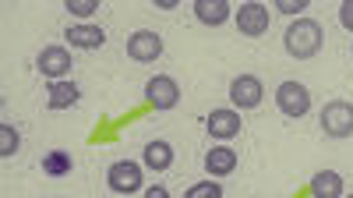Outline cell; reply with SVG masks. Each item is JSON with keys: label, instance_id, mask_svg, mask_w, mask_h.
Returning <instances> with one entry per match:
<instances>
[{"label": "cell", "instance_id": "1", "mask_svg": "<svg viewBox=\"0 0 353 198\" xmlns=\"http://www.w3.org/2000/svg\"><path fill=\"white\" fill-rule=\"evenodd\" d=\"M321 43H325L321 21H314L307 14L297 18V21H290L286 32H283V46H286V53L293 57V61H311V57H318Z\"/></svg>", "mask_w": 353, "mask_h": 198}, {"label": "cell", "instance_id": "2", "mask_svg": "<svg viewBox=\"0 0 353 198\" xmlns=\"http://www.w3.org/2000/svg\"><path fill=\"white\" fill-rule=\"evenodd\" d=\"M318 124L329 138H353V103L350 99H329L318 113Z\"/></svg>", "mask_w": 353, "mask_h": 198}, {"label": "cell", "instance_id": "3", "mask_svg": "<svg viewBox=\"0 0 353 198\" xmlns=\"http://www.w3.org/2000/svg\"><path fill=\"white\" fill-rule=\"evenodd\" d=\"M276 106L283 117H304V113H311V92L307 85L297 81V78H286L279 89H276Z\"/></svg>", "mask_w": 353, "mask_h": 198}, {"label": "cell", "instance_id": "4", "mask_svg": "<svg viewBox=\"0 0 353 198\" xmlns=\"http://www.w3.org/2000/svg\"><path fill=\"white\" fill-rule=\"evenodd\" d=\"M233 21H237L241 36H248V39H261L265 32H269L272 11L265 8V4H258V0H244V4L233 11Z\"/></svg>", "mask_w": 353, "mask_h": 198}, {"label": "cell", "instance_id": "5", "mask_svg": "<svg viewBox=\"0 0 353 198\" xmlns=\"http://www.w3.org/2000/svg\"><path fill=\"white\" fill-rule=\"evenodd\" d=\"M106 184L113 195H134L141 191L145 184V170L134 163V159H117L110 170H106Z\"/></svg>", "mask_w": 353, "mask_h": 198}, {"label": "cell", "instance_id": "6", "mask_svg": "<svg viewBox=\"0 0 353 198\" xmlns=\"http://www.w3.org/2000/svg\"><path fill=\"white\" fill-rule=\"evenodd\" d=\"M128 57L138 64H152L163 57V36L156 32V28H134V32L128 36Z\"/></svg>", "mask_w": 353, "mask_h": 198}, {"label": "cell", "instance_id": "7", "mask_svg": "<svg viewBox=\"0 0 353 198\" xmlns=\"http://www.w3.org/2000/svg\"><path fill=\"white\" fill-rule=\"evenodd\" d=\"M241 128H244L241 110H233V106H216L209 117H205V131H209L212 141H230V138H237Z\"/></svg>", "mask_w": 353, "mask_h": 198}, {"label": "cell", "instance_id": "8", "mask_svg": "<svg viewBox=\"0 0 353 198\" xmlns=\"http://www.w3.org/2000/svg\"><path fill=\"white\" fill-rule=\"evenodd\" d=\"M71 68H74V57L68 53V46H43L36 57V71L50 81H64Z\"/></svg>", "mask_w": 353, "mask_h": 198}, {"label": "cell", "instance_id": "9", "mask_svg": "<svg viewBox=\"0 0 353 198\" xmlns=\"http://www.w3.org/2000/svg\"><path fill=\"white\" fill-rule=\"evenodd\" d=\"M261 96H265V89H261L258 75H237L230 81V103H233V110H254V106H261Z\"/></svg>", "mask_w": 353, "mask_h": 198}, {"label": "cell", "instance_id": "10", "mask_svg": "<svg viewBox=\"0 0 353 198\" xmlns=\"http://www.w3.org/2000/svg\"><path fill=\"white\" fill-rule=\"evenodd\" d=\"M145 99H149V106H156V110H173L176 103H181V85H176L170 75H152L149 81H145Z\"/></svg>", "mask_w": 353, "mask_h": 198}, {"label": "cell", "instance_id": "11", "mask_svg": "<svg viewBox=\"0 0 353 198\" xmlns=\"http://www.w3.org/2000/svg\"><path fill=\"white\" fill-rule=\"evenodd\" d=\"M64 36H68V43L78 46V50H99V46L106 43V28L96 25V21H74Z\"/></svg>", "mask_w": 353, "mask_h": 198}, {"label": "cell", "instance_id": "12", "mask_svg": "<svg viewBox=\"0 0 353 198\" xmlns=\"http://www.w3.org/2000/svg\"><path fill=\"white\" fill-rule=\"evenodd\" d=\"M233 170H237V152H233L230 146H212L209 152H205V174H209L212 181L230 177Z\"/></svg>", "mask_w": 353, "mask_h": 198}, {"label": "cell", "instance_id": "13", "mask_svg": "<svg viewBox=\"0 0 353 198\" xmlns=\"http://www.w3.org/2000/svg\"><path fill=\"white\" fill-rule=\"evenodd\" d=\"M141 163H145V170H170L173 166V146L170 141H163V138H152V141H145V149H141Z\"/></svg>", "mask_w": 353, "mask_h": 198}, {"label": "cell", "instance_id": "14", "mask_svg": "<svg viewBox=\"0 0 353 198\" xmlns=\"http://www.w3.org/2000/svg\"><path fill=\"white\" fill-rule=\"evenodd\" d=\"M230 14H233V8L226 4V0H194V18L201 25H209V28H219Z\"/></svg>", "mask_w": 353, "mask_h": 198}, {"label": "cell", "instance_id": "15", "mask_svg": "<svg viewBox=\"0 0 353 198\" xmlns=\"http://www.w3.org/2000/svg\"><path fill=\"white\" fill-rule=\"evenodd\" d=\"M81 99V89H78V81H50V92H46V106L50 110H68Z\"/></svg>", "mask_w": 353, "mask_h": 198}, {"label": "cell", "instance_id": "16", "mask_svg": "<svg viewBox=\"0 0 353 198\" xmlns=\"http://www.w3.org/2000/svg\"><path fill=\"white\" fill-rule=\"evenodd\" d=\"M311 198H343V174H336V170H318L311 177Z\"/></svg>", "mask_w": 353, "mask_h": 198}, {"label": "cell", "instance_id": "17", "mask_svg": "<svg viewBox=\"0 0 353 198\" xmlns=\"http://www.w3.org/2000/svg\"><path fill=\"white\" fill-rule=\"evenodd\" d=\"M43 174L46 177H68L71 174V156L64 149H50L43 156Z\"/></svg>", "mask_w": 353, "mask_h": 198}, {"label": "cell", "instance_id": "18", "mask_svg": "<svg viewBox=\"0 0 353 198\" xmlns=\"http://www.w3.org/2000/svg\"><path fill=\"white\" fill-rule=\"evenodd\" d=\"M184 198H223V184L219 181H198V184H191L188 191H184Z\"/></svg>", "mask_w": 353, "mask_h": 198}, {"label": "cell", "instance_id": "19", "mask_svg": "<svg viewBox=\"0 0 353 198\" xmlns=\"http://www.w3.org/2000/svg\"><path fill=\"white\" fill-rule=\"evenodd\" d=\"M18 141H21V135H18L14 124H0V156H14Z\"/></svg>", "mask_w": 353, "mask_h": 198}, {"label": "cell", "instance_id": "20", "mask_svg": "<svg viewBox=\"0 0 353 198\" xmlns=\"http://www.w3.org/2000/svg\"><path fill=\"white\" fill-rule=\"evenodd\" d=\"M64 8H68V14H71V18H78V21H81V18H92V14L99 11L96 0H68Z\"/></svg>", "mask_w": 353, "mask_h": 198}, {"label": "cell", "instance_id": "21", "mask_svg": "<svg viewBox=\"0 0 353 198\" xmlns=\"http://www.w3.org/2000/svg\"><path fill=\"white\" fill-rule=\"evenodd\" d=\"M304 11H307V0H276V14H290L293 21L304 18Z\"/></svg>", "mask_w": 353, "mask_h": 198}, {"label": "cell", "instance_id": "22", "mask_svg": "<svg viewBox=\"0 0 353 198\" xmlns=\"http://www.w3.org/2000/svg\"><path fill=\"white\" fill-rule=\"evenodd\" d=\"M339 25L346 28V32H353V0H343L339 4Z\"/></svg>", "mask_w": 353, "mask_h": 198}, {"label": "cell", "instance_id": "23", "mask_svg": "<svg viewBox=\"0 0 353 198\" xmlns=\"http://www.w3.org/2000/svg\"><path fill=\"white\" fill-rule=\"evenodd\" d=\"M145 198H170V191L163 184H152V188H145Z\"/></svg>", "mask_w": 353, "mask_h": 198}, {"label": "cell", "instance_id": "24", "mask_svg": "<svg viewBox=\"0 0 353 198\" xmlns=\"http://www.w3.org/2000/svg\"><path fill=\"white\" fill-rule=\"evenodd\" d=\"M343 198H353V195H343Z\"/></svg>", "mask_w": 353, "mask_h": 198}]
</instances>
